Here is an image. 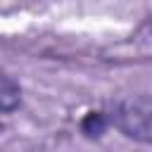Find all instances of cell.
<instances>
[{
	"instance_id": "1",
	"label": "cell",
	"mask_w": 152,
	"mask_h": 152,
	"mask_svg": "<svg viewBox=\"0 0 152 152\" xmlns=\"http://www.w3.org/2000/svg\"><path fill=\"white\" fill-rule=\"evenodd\" d=\"M107 121L121 135L152 145V95H128L119 97L107 109Z\"/></svg>"
},
{
	"instance_id": "2",
	"label": "cell",
	"mask_w": 152,
	"mask_h": 152,
	"mask_svg": "<svg viewBox=\"0 0 152 152\" xmlns=\"http://www.w3.org/2000/svg\"><path fill=\"white\" fill-rule=\"evenodd\" d=\"M21 107V86L10 74L0 71V114H12Z\"/></svg>"
}]
</instances>
